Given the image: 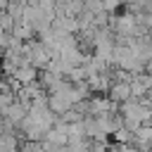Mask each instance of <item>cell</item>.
<instances>
[{"instance_id":"obj_3","label":"cell","mask_w":152,"mask_h":152,"mask_svg":"<svg viewBox=\"0 0 152 152\" xmlns=\"http://www.w3.org/2000/svg\"><path fill=\"white\" fill-rule=\"evenodd\" d=\"M7 2H10V0H0V12H2L5 7H7Z\"/></svg>"},{"instance_id":"obj_1","label":"cell","mask_w":152,"mask_h":152,"mask_svg":"<svg viewBox=\"0 0 152 152\" xmlns=\"http://www.w3.org/2000/svg\"><path fill=\"white\" fill-rule=\"evenodd\" d=\"M107 97L114 102V104H121V102H126L128 97H131V86H128V81H112L109 83V88H107Z\"/></svg>"},{"instance_id":"obj_5","label":"cell","mask_w":152,"mask_h":152,"mask_svg":"<svg viewBox=\"0 0 152 152\" xmlns=\"http://www.w3.org/2000/svg\"><path fill=\"white\" fill-rule=\"evenodd\" d=\"M0 76H2V64H0Z\"/></svg>"},{"instance_id":"obj_2","label":"cell","mask_w":152,"mask_h":152,"mask_svg":"<svg viewBox=\"0 0 152 152\" xmlns=\"http://www.w3.org/2000/svg\"><path fill=\"white\" fill-rule=\"evenodd\" d=\"M26 114H28V107H26L24 102H19V100H14V102H12V104L2 112V116H5L7 121H12L14 126H19V121H21Z\"/></svg>"},{"instance_id":"obj_4","label":"cell","mask_w":152,"mask_h":152,"mask_svg":"<svg viewBox=\"0 0 152 152\" xmlns=\"http://www.w3.org/2000/svg\"><path fill=\"white\" fill-rule=\"evenodd\" d=\"M145 97H147V102H150V107H152V90H150V93H147Z\"/></svg>"}]
</instances>
